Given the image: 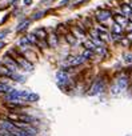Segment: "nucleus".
Segmentation results:
<instances>
[{
  "label": "nucleus",
  "instance_id": "f257e3e1",
  "mask_svg": "<svg viewBox=\"0 0 132 136\" xmlns=\"http://www.w3.org/2000/svg\"><path fill=\"white\" fill-rule=\"evenodd\" d=\"M3 63L5 64V67H7L9 71H12V72H15V71L19 69V64L15 61V59H11V58H8V56H5V58L3 59Z\"/></svg>",
  "mask_w": 132,
  "mask_h": 136
},
{
  "label": "nucleus",
  "instance_id": "f03ea898",
  "mask_svg": "<svg viewBox=\"0 0 132 136\" xmlns=\"http://www.w3.org/2000/svg\"><path fill=\"white\" fill-rule=\"evenodd\" d=\"M92 91H89V95H97L99 92H102L103 89H104V83L103 81H100L99 79H97L96 81H95V84L92 86Z\"/></svg>",
  "mask_w": 132,
  "mask_h": 136
},
{
  "label": "nucleus",
  "instance_id": "7ed1b4c3",
  "mask_svg": "<svg viewBox=\"0 0 132 136\" xmlns=\"http://www.w3.org/2000/svg\"><path fill=\"white\" fill-rule=\"evenodd\" d=\"M84 61V58L83 56H76V58H72V59H69L67 63L69 64V66H79V64H81Z\"/></svg>",
  "mask_w": 132,
  "mask_h": 136
},
{
  "label": "nucleus",
  "instance_id": "20e7f679",
  "mask_svg": "<svg viewBox=\"0 0 132 136\" xmlns=\"http://www.w3.org/2000/svg\"><path fill=\"white\" fill-rule=\"evenodd\" d=\"M109 15H111V12H109V11H100V12L97 13V19H99L100 21H104L105 19L109 18Z\"/></svg>",
  "mask_w": 132,
  "mask_h": 136
},
{
  "label": "nucleus",
  "instance_id": "39448f33",
  "mask_svg": "<svg viewBox=\"0 0 132 136\" xmlns=\"http://www.w3.org/2000/svg\"><path fill=\"white\" fill-rule=\"evenodd\" d=\"M113 18H115V21H116V23H119V24H123V25H125V24H127V19H125L124 16L115 15Z\"/></svg>",
  "mask_w": 132,
  "mask_h": 136
},
{
  "label": "nucleus",
  "instance_id": "423d86ee",
  "mask_svg": "<svg viewBox=\"0 0 132 136\" xmlns=\"http://www.w3.org/2000/svg\"><path fill=\"white\" fill-rule=\"evenodd\" d=\"M11 78H12L13 80L19 81V83H23V81H24V76H21V75H18V73H15V72H13L12 75H11Z\"/></svg>",
  "mask_w": 132,
  "mask_h": 136
},
{
  "label": "nucleus",
  "instance_id": "0eeeda50",
  "mask_svg": "<svg viewBox=\"0 0 132 136\" xmlns=\"http://www.w3.org/2000/svg\"><path fill=\"white\" fill-rule=\"evenodd\" d=\"M28 24H29V21L26 20V21H23V23H21V24L19 25V27L16 28V29H18V31H23V29H26V28L28 27Z\"/></svg>",
  "mask_w": 132,
  "mask_h": 136
},
{
  "label": "nucleus",
  "instance_id": "6e6552de",
  "mask_svg": "<svg viewBox=\"0 0 132 136\" xmlns=\"http://www.w3.org/2000/svg\"><path fill=\"white\" fill-rule=\"evenodd\" d=\"M38 99H39V96L36 95V93H29L27 100H28V101H38Z\"/></svg>",
  "mask_w": 132,
  "mask_h": 136
},
{
  "label": "nucleus",
  "instance_id": "1a4fd4ad",
  "mask_svg": "<svg viewBox=\"0 0 132 136\" xmlns=\"http://www.w3.org/2000/svg\"><path fill=\"white\" fill-rule=\"evenodd\" d=\"M0 91H1V92H7V91H12V88H11V87H8L7 84L0 83Z\"/></svg>",
  "mask_w": 132,
  "mask_h": 136
},
{
  "label": "nucleus",
  "instance_id": "9d476101",
  "mask_svg": "<svg viewBox=\"0 0 132 136\" xmlns=\"http://www.w3.org/2000/svg\"><path fill=\"white\" fill-rule=\"evenodd\" d=\"M49 44H51L52 47H55V45L57 44V40H56V36L55 35H51V38H49Z\"/></svg>",
  "mask_w": 132,
  "mask_h": 136
},
{
  "label": "nucleus",
  "instance_id": "9b49d317",
  "mask_svg": "<svg viewBox=\"0 0 132 136\" xmlns=\"http://www.w3.org/2000/svg\"><path fill=\"white\" fill-rule=\"evenodd\" d=\"M94 55L92 53V51H89V49H87L85 52H84V55H83V58H85V59H91V56Z\"/></svg>",
  "mask_w": 132,
  "mask_h": 136
},
{
  "label": "nucleus",
  "instance_id": "f8f14e48",
  "mask_svg": "<svg viewBox=\"0 0 132 136\" xmlns=\"http://www.w3.org/2000/svg\"><path fill=\"white\" fill-rule=\"evenodd\" d=\"M85 47H87V49H95V44L92 43V41H87Z\"/></svg>",
  "mask_w": 132,
  "mask_h": 136
},
{
  "label": "nucleus",
  "instance_id": "ddd939ff",
  "mask_svg": "<svg viewBox=\"0 0 132 136\" xmlns=\"http://www.w3.org/2000/svg\"><path fill=\"white\" fill-rule=\"evenodd\" d=\"M36 35H39V38H46V32H44V29H38V31H36Z\"/></svg>",
  "mask_w": 132,
  "mask_h": 136
},
{
  "label": "nucleus",
  "instance_id": "4468645a",
  "mask_svg": "<svg viewBox=\"0 0 132 136\" xmlns=\"http://www.w3.org/2000/svg\"><path fill=\"white\" fill-rule=\"evenodd\" d=\"M124 60L127 61V63H131L132 61V55H124Z\"/></svg>",
  "mask_w": 132,
  "mask_h": 136
},
{
  "label": "nucleus",
  "instance_id": "2eb2a0df",
  "mask_svg": "<svg viewBox=\"0 0 132 136\" xmlns=\"http://www.w3.org/2000/svg\"><path fill=\"white\" fill-rule=\"evenodd\" d=\"M123 11H124L125 13H131V12H132V10L128 7V5H124V7H123Z\"/></svg>",
  "mask_w": 132,
  "mask_h": 136
},
{
  "label": "nucleus",
  "instance_id": "dca6fc26",
  "mask_svg": "<svg viewBox=\"0 0 132 136\" xmlns=\"http://www.w3.org/2000/svg\"><path fill=\"white\" fill-rule=\"evenodd\" d=\"M67 40H68V41H69V43H71V44H75V39L72 38L71 35H67Z\"/></svg>",
  "mask_w": 132,
  "mask_h": 136
},
{
  "label": "nucleus",
  "instance_id": "f3484780",
  "mask_svg": "<svg viewBox=\"0 0 132 136\" xmlns=\"http://www.w3.org/2000/svg\"><path fill=\"white\" fill-rule=\"evenodd\" d=\"M113 31L115 32H122V28L120 27H113Z\"/></svg>",
  "mask_w": 132,
  "mask_h": 136
},
{
  "label": "nucleus",
  "instance_id": "a211bd4d",
  "mask_svg": "<svg viewBox=\"0 0 132 136\" xmlns=\"http://www.w3.org/2000/svg\"><path fill=\"white\" fill-rule=\"evenodd\" d=\"M5 33H7V31H4V32H0V39H1V38H4V35H5Z\"/></svg>",
  "mask_w": 132,
  "mask_h": 136
},
{
  "label": "nucleus",
  "instance_id": "6ab92c4d",
  "mask_svg": "<svg viewBox=\"0 0 132 136\" xmlns=\"http://www.w3.org/2000/svg\"><path fill=\"white\" fill-rule=\"evenodd\" d=\"M24 4H27V5L31 4V0H24Z\"/></svg>",
  "mask_w": 132,
  "mask_h": 136
},
{
  "label": "nucleus",
  "instance_id": "aec40b11",
  "mask_svg": "<svg viewBox=\"0 0 132 136\" xmlns=\"http://www.w3.org/2000/svg\"><path fill=\"white\" fill-rule=\"evenodd\" d=\"M128 39H130V40H132V33H130V35H128Z\"/></svg>",
  "mask_w": 132,
  "mask_h": 136
},
{
  "label": "nucleus",
  "instance_id": "412c9836",
  "mask_svg": "<svg viewBox=\"0 0 132 136\" xmlns=\"http://www.w3.org/2000/svg\"><path fill=\"white\" fill-rule=\"evenodd\" d=\"M3 45H4V43H1V41H0V48H1Z\"/></svg>",
  "mask_w": 132,
  "mask_h": 136
},
{
  "label": "nucleus",
  "instance_id": "4be33fe9",
  "mask_svg": "<svg viewBox=\"0 0 132 136\" xmlns=\"http://www.w3.org/2000/svg\"><path fill=\"white\" fill-rule=\"evenodd\" d=\"M9 1H15V0H9Z\"/></svg>",
  "mask_w": 132,
  "mask_h": 136
}]
</instances>
